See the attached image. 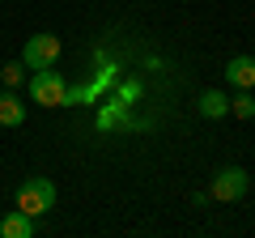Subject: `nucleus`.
Masks as SVG:
<instances>
[{
	"mask_svg": "<svg viewBox=\"0 0 255 238\" xmlns=\"http://www.w3.org/2000/svg\"><path fill=\"white\" fill-rule=\"evenodd\" d=\"M26 73H30V68L21 64V60H9V64L0 68V81H4V85L13 90V85H21V81H26Z\"/></svg>",
	"mask_w": 255,
	"mask_h": 238,
	"instance_id": "9",
	"label": "nucleus"
},
{
	"mask_svg": "<svg viewBox=\"0 0 255 238\" xmlns=\"http://www.w3.org/2000/svg\"><path fill=\"white\" fill-rule=\"evenodd\" d=\"M55 60H60V38L55 34H30L26 47H21V64L30 68V73H38V68H55Z\"/></svg>",
	"mask_w": 255,
	"mask_h": 238,
	"instance_id": "3",
	"label": "nucleus"
},
{
	"mask_svg": "<svg viewBox=\"0 0 255 238\" xmlns=\"http://www.w3.org/2000/svg\"><path fill=\"white\" fill-rule=\"evenodd\" d=\"M0 234H4V238H34V217H30V213H21V209L4 213Z\"/></svg>",
	"mask_w": 255,
	"mask_h": 238,
	"instance_id": "6",
	"label": "nucleus"
},
{
	"mask_svg": "<svg viewBox=\"0 0 255 238\" xmlns=\"http://www.w3.org/2000/svg\"><path fill=\"white\" fill-rule=\"evenodd\" d=\"M13 204H17L21 213H30V217H43V213L55 209V183H51V179H43V174H30L26 183L17 187Z\"/></svg>",
	"mask_w": 255,
	"mask_h": 238,
	"instance_id": "1",
	"label": "nucleus"
},
{
	"mask_svg": "<svg viewBox=\"0 0 255 238\" xmlns=\"http://www.w3.org/2000/svg\"><path fill=\"white\" fill-rule=\"evenodd\" d=\"M196 107H200L204 119H221V115H230V98H226V94H217V90H204Z\"/></svg>",
	"mask_w": 255,
	"mask_h": 238,
	"instance_id": "8",
	"label": "nucleus"
},
{
	"mask_svg": "<svg viewBox=\"0 0 255 238\" xmlns=\"http://www.w3.org/2000/svg\"><path fill=\"white\" fill-rule=\"evenodd\" d=\"M30 98L38 107H64L68 102V85H64V77L55 68H38V73H30Z\"/></svg>",
	"mask_w": 255,
	"mask_h": 238,
	"instance_id": "2",
	"label": "nucleus"
},
{
	"mask_svg": "<svg viewBox=\"0 0 255 238\" xmlns=\"http://www.w3.org/2000/svg\"><path fill=\"white\" fill-rule=\"evenodd\" d=\"M226 81L238 85V90H251L255 85V60L251 55H234V60L226 64Z\"/></svg>",
	"mask_w": 255,
	"mask_h": 238,
	"instance_id": "5",
	"label": "nucleus"
},
{
	"mask_svg": "<svg viewBox=\"0 0 255 238\" xmlns=\"http://www.w3.org/2000/svg\"><path fill=\"white\" fill-rule=\"evenodd\" d=\"M0 123L4 128H21L26 123V107H21V98L13 90H0Z\"/></svg>",
	"mask_w": 255,
	"mask_h": 238,
	"instance_id": "7",
	"label": "nucleus"
},
{
	"mask_svg": "<svg viewBox=\"0 0 255 238\" xmlns=\"http://www.w3.org/2000/svg\"><path fill=\"white\" fill-rule=\"evenodd\" d=\"M230 111H234V115H238V119H251V115H255V98H251V94H247V90H243V94H238V98H234V102H230Z\"/></svg>",
	"mask_w": 255,
	"mask_h": 238,
	"instance_id": "10",
	"label": "nucleus"
},
{
	"mask_svg": "<svg viewBox=\"0 0 255 238\" xmlns=\"http://www.w3.org/2000/svg\"><path fill=\"white\" fill-rule=\"evenodd\" d=\"M247 187H251V174L243 170V166H221L217 174H213V200H243Z\"/></svg>",
	"mask_w": 255,
	"mask_h": 238,
	"instance_id": "4",
	"label": "nucleus"
}]
</instances>
